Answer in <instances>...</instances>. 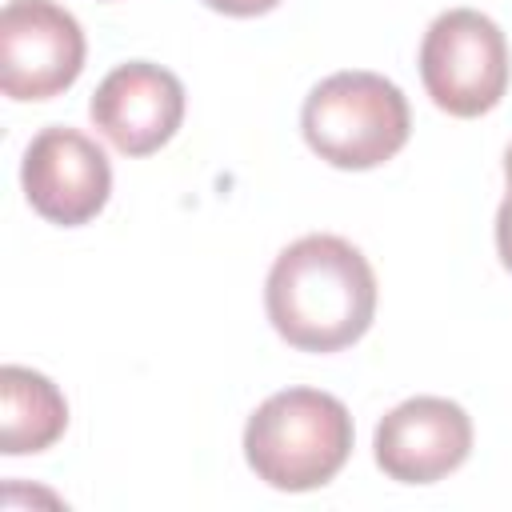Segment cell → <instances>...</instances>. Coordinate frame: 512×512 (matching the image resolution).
Wrapping results in <instances>:
<instances>
[{"instance_id": "obj_1", "label": "cell", "mask_w": 512, "mask_h": 512, "mask_svg": "<svg viewBox=\"0 0 512 512\" xmlns=\"http://www.w3.org/2000/svg\"><path fill=\"white\" fill-rule=\"evenodd\" d=\"M264 308L292 348L340 352L372 328L376 272L344 236L312 232L276 256L264 284Z\"/></svg>"}, {"instance_id": "obj_2", "label": "cell", "mask_w": 512, "mask_h": 512, "mask_svg": "<svg viewBox=\"0 0 512 512\" xmlns=\"http://www.w3.org/2000/svg\"><path fill=\"white\" fill-rule=\"evenodd\" d=\"M352 456V416L344 400L320 388H284L244 424L248 468L280 492L328 484Z\"/></svg>"}, {"instance_id": "obj_3", "label": "cell", "mask_w": 512, "mask_h": 512, "mask_svg": "<svg viewBox=\"0 0 512 512\" xmlns=\"http://www.w3.org/2000/svg\"><path fill=\"white\" fill-rule=\"evenodd\" d=\"M308 148L332 168L364 172L392 160L408 144V100L380 72H332L300 112Z\"/></svg>"}, {"instance_id": "obj_4", "label": "cell", "mask_w": 512, "mask_h": 512, "mask_svg": "<svg viewBox=\"0 0 512 512\" xmlns=\"http://www.w3.org/2000/svg\"><path fill=\"white\" fill-rule=\"evenodd\" d=\"M420 80L448 116L472 120L492 112L508 88V44L500 24L476 8L440 12L420 44Z\"/></svg>"}, {"instance_id": "obj_5", "label": "cell", "mask_w": 512, "mask_h": 512, "mask_svg": "<svg viewBox=\"0 0 512 512\" xmlns=\"http://www.w3.org/2000/svg\"><path fill=\"white\" fill-rule=\"evenodd\" d=\"M84 72L80 20L56 0H8L0 12V88L12 100H52Z\"/></svg>"}, {"instance_id": "obj_6", "label": "cell", "mask_w": 512, "mask_h": 512, "mask_svg": "<svg viewBox=\"0 0 512 512\" xmlns=\"http://www.w3.org/2000/svg\"><path fill=\"white\" fill-rule=\"evenodd\" d=\"M20 184L32 204L52 224H88L112 192V168L96 140L76 128H44L24 148Z\"/></svg>"}, {"instance_id": "obj_7", "label": "cell", "mask_w": 512, "mask_h": 512, "mask_svg": "<svg viewBox=\"0 0 512 512\" xmlns=\"http://www.w3.org/2000/svg\"><path fill=\"white\" fill-rule=\"evenodd\" d=\"M376 464L400 484H436L472 452V420L456 400L412 396L396 404L372 440Z\"/></svg>"}, {"instance_id": "obj_8", "label": "cell", "mask_w": 512, "mask_h": 512, "mask_svg": "<svg viewBox=\"0 0 512 512\" xmlns=\"http://www.w3.org/2000/svg\"><path fill=\"white\" fill-rule=\"evenodd\" d=\"M100 136L124 156H148L164 148L184 120V84L148 60L112 68L88 104Z\"/></svg>"}, {"instance_id": "obj_9", "label": "cell", "mask_w": 512, "mask_h": 512, "mask_svg": "<svg viewBox=\"0 0 512 512\" xmlns=\"http://www.w3.org/2000/svg\"><path fill=\"white\" fill-rule=\"evenodd\" d=\"M68 428V404L60 388L32 368H0V452L28 456L52 448Z\"/></svg>"}, {"instance_id": "obj_10", "label": "cell", "mask_w": 512, "mask_h": 512, "mask_svg": "<svg viewBox=\"0 0 512 512\" xmlns=\"http://www.w3.org/2000/svg\"><path fill=\"white\" fill-rule=\"evenodd\" d=\"M504 180H508V196L496 212V252H500V264L512 272V144L504 152Z\"/></svg>"}, {"instance_id": "obj_11", "label": "cell", "mask_w": 512, "mask_h": 512, "mask_svg": "<svg viewBox=\"0 0 512 512\" xmlns=\"http://www.w3.org/2000/svg\"><path fill=\"white\" fill-rule=\"evenodd\" d=\"M204 4L216 8V12H224V16H264L280 0H204Z\"/></svg>"}]
</instances>
